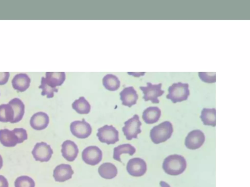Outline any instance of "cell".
Returning <instances> with one entry per match:
<instances>
[{
    "instance_id": "1",
    "label": "cell",
    "mask_w": 250,
    "mask_h": 187,
    "mask_svg": "<svg viewBox=\"0 0 250 187\" xmlns=\"http://www.w3.org/2000/svg\"><path fill=\"white\" fill-rule=\"evenodd\" d=\"M186 168V159L179 154H175L168 156L163 163V170L170 175H179L184 172Z\"/></svg>"
},
{
    "instance_id": "2",
    "label": "cell",
    "mask_w": 250,
    "mask_h": 187,
    "mask_svg": "<svg viewBox=\"0 0 250 187\" xmlns=\"http://www.w3.org/2000/svg\"><path fill=\"white\" fill-rule=\"evenodd\" d=\"M173 131L171 123L165 121L152 128L150 131V137L154 144H158L169 139Z\"/></svg>"
},
{
    "instance_id": "3",
    "label": "cell",
    "mask_w": 250,
    "mask_h": 187,
    "mask_svg": "<svg viewBox=\"0 0 250 187\" xmlns=\"http://www.w3.org/2000/svg\"><path fill=\"white\" fill-rule=\"evenodd\" d=\"M188 88L189 85L187 83H174L168 87L166 97L173 103L187 100L190 94Z\"/></svg>"
},
{
    "instance_id": "4",
    "label": "cell",
    "mask_w": 250,
    "mask_h": 187,
    "mask_svg": "<svg viewBox=\"0 0 250 187\" xmlns=\"http://www.w3.org/2000/svg\"><path fill=\"white\" fill-rule=\"evenodd\" d=\"M162 84H153L151 82L146 83V86H140V89L143 92V98L145 101H150L153 104L160 102L158 97L162 96L165 91L162 90Z\"/></svg>"
},
{
    "instance_id": "5",
    "label": "cell",
    "mask_w": 250,
    "mask_h": 187,
    "mask_svg": "<svg viewBox=\"0 0 250 187\" xmlns=\"http://www.w3.org/2000/svg\"><path fill=\"white\" fill-rule=\"evenodd\" d=\"M125 126L122 131L127 140L133 138H137L138 134L142 132L141 126L142 123L140 121L138 114H134L131 118L124 122Z\"/></svg>"
},
{
    "instance_id": "6",
    "label": "cell",
    "mask_w": 250,
    "mask_h": 187,
    "mask_svg": "<svg viewBox=\"0 0 250 187\" xmlns=\"http://www.w3.org/2000/svg\"><path fill=\"white\" fill-rule=\"evenodd\" d=\"M99 140L107 145L114 144L119 140V131L112 125H105L98 129Z\"/></svg>"
},
{
    "instance_id": "7",
    "label": "cell",
    "mask_w": 250,
    "mask_h": 187,
    "mask_svg": "<svg viewBox=\"0 0 250 187\" xmlns=\"http://www.w3.org/2000/svg\"><path fill=\"white\" fill-rule=\"evenodd\" d=\"M31 153L37 161L48 162L51 159L53 151L50 146L44 142L37 143Z\"/></svg>"
},
{
    "instance_id": "8",
    "label": "cell",
    "mask_w": 250,
    "mask_h": 187,
    "mask_svg": "<svg viewBox=\"0 0 250 187\" xmlns=\"http://www.w3.org/2000/svg\"><path fill=\"white\" fill-rule=\"evenodd\" d=\"M82 158L86 164L95 166L102 160L103 152L101 149L96 146H90L85 148L82 151Z\"/></svg>"
},
{
    "instance_id": "9",
    "label": "cell",
    "mask_w": 250,
    "mask_h": 187,
    "mask_svg": "<svg viewBox=\"0 0 250 187\" xmlns=\"http://www.w3.org/2000/svg\"><path fill=\"white\" fill-rule=\"evenodd\" d=\"M70 130L74 136L80 139L87 138L92 131L90 125L83 118L82 121L77 120L71 122Z\"/></svg>"
},
{
    "instance_id": "10",
    "label": "cell",
    "mask_w": 250,
    "mask_h": 187,
    "mask_svg": "<svg viewBox=\"0 0 250 187\" xmlns=\"http://www.w3.org/2000/svg\"><path fill=\"white\" fill-rule=\"evenodd\" d=\"M126 169L131 176L140 177L144 175L146 171V163L141 158H133L128 161Z\"/></svg>"
},
{
    "instance_id": "11",
    "label": "cell",
    "mask_w": 250,
    "mask_h": 187,
    "mask_svg": "<svg viewBox=\"0 0 250 187\" xmlns=\"http://www.w3.org/2000/svg\"><path fill=\"white\" fill-rule=\"evenodd\" d=\"M205 141V136L200 130H195L190 131L185 139V144L190 150H196L200 148Z\"/></svg>"
},
{
    "instance_id": "12",
    "label": "cell",
    "mask_w": 250,
    "mask_h": 187,
    "mask_svg": "<svg viewBox=\"0 0 250 187\" xmlns=\"http://www.w3.org/2000/svg\"><path fill=\"white\" fill-rule=\"evenodd\" d=\"M0 142L4 147H13L21 142L16 128L10 131L7 129L0 130Z\"/></svg>"
},
{
    "instance_id": "13",
    "label": "cell",
    "mask_w": 250,
    "mask_h": 187,
    "mask_svg": "<svg viewBox=\"0 0 250 187\" xmlns=\"http://www.w3.org/2000/svg\"><path fill=\"white\" fill-rule=\"evenodd\" d=\"M73 173L74 171L70 165L61 164L54 168L53 176L55 181L63 182L71 179Z\"/></svg>"
},
{
    "instance_id": "14",
    "label": "cell",
    "mask_w": 250,
    "mask_h": 187,
    "mask_svg": "<svg viewBox=\"0 0 250 187\" xmlns=\"http://www.w3.org/2000/svg\"><path fill=\"white\" fill-rule=\"evenodd\" d=\"M61 152L63 157L69 162L75 160L79 153V149L76 143L70 140L64 141L62 144Z\"/></svg>"
},
{
    "instance_id": "15",
    "label": "cell",
    "mask_w": 250,
    "mask_h": 187,
    "mask_svg": "<svg viewBox=\"0 0 250 187\" xmlns=\"http://www.w3.org/2000/svg\"><path fill=\"white\" fill-rule=\"evenodd\" d=\"M120 99L122 104L129 108L137 103L138 95L133 86L125 88L120 93Z\"/></svg>"
},
{
    "instance_id": "16",
    "label": "cell",
    "mask_w": 250,
    "mask_h": 187,
    "mask_svg": "<svg viewBox=\"0 0 250 187\" xmlns=\"http://www.w3.org/2000/svg\"><path fill=\"white\" fill-rule=\"evenodd\" d=\"M49 122V116L47 113L39 112L34 113L30 120V126L34 130L41 131L45 129Z\"/></svg>"
},
{
    "instance_id": "17",
    "label": "cell",
    "mask_w": 250,
    "mask_h": 187,
    "mask_svg": "<svg viewBox=\"0 0 250 187\" xmlns=\"http://www.w3.org/2000/svg\"><path fill=\"white\" fill-rule=\"evenodd\" d=\"M30 82L29 76L24 73L16 75L11 81L13 88L20 92L25 91L29 88Z\"/></svg>"
},
{
    "instance_id": "18",
    "label": "cell",
    "mask_w": 250,
    "mask_h": 187,
    "mask_svg": "<svg viewBox=\"0 0 250 187\" xmlns=\"http://www.w3.org/2000/svg\"><path fill=\"white\" fill-rule=\"evenodd\" d=\"M65 78V73L63 72H47L45 73V77H44V79L45 82L49 86L54 88H56V87L61 86L64 82Z\"/></svg>"
},
{
    "instance_id": "19",
    "label": "cell",
    "mask_w": 250,
    "mask_h": 187,
    "mask_svg": "<svg viewBox=\"0 0 250 187\" xmlns=\"http://www.w3.org/2000/svg\"><path fill=\"white\" fill-rule=\"evenodd\" d=\"M161 115V111L159 108L156 106H151L146 109L142 114V118L144 122L147 124L156 123Z\"/></svg>"
},
{
    "instance_id": "20",
    "label": "cell",
    "mask_w": 250,
    "mask_h": 187,
    "mask_svg": "<svg viewBox=\"0 0 250 187\" xmlns=\"http://www.w3.org/2000/svg\"><path fill=\"white\" fill-rule=\"evenodd\" d=\"M8 104L12 106L14 112V117L11 123L19 122L22 119L24 113V104L21 99L17 97L12 99Z\"/></svg>"
},
{
    "instance_id": "21",
    "label": "cell",
    "mask_w": 250,
    "mask_h": 187,
    "mask_svg": "<svg viewBox=\"0 0 250 187\" xmlns=\"http://www.w3.org/2000/svg\"><path fill=\"white\" fill-rule=\"evenodd\" d=\"M98 172L102 178L105 179H111L116 176L118 170L114 164L110 162H105L99 166Z\"/></svg>"
},
{
    "instance_id": "22",
    "label": "cell",
    "mask_w": 250,
    "mask_h": 187,
    "mask_svg": "<svg viewBox=\"0 0 250 187\" xmlns=\"http://www.w3.org/2000/svg\"><path fill=\"white\" fill-rule=\"evenodd\" d=\"M203 124L207 126L215 127L216 109L215 108H203L200 116Z\"/></svg>"
},
{
    "instance_id": "23",
    "label": "cell",
    "mask_w": 250,
    "mask_h": 187,
    "mask_svg": "<svg viewBox=\"0 0 250 187\" xmlns=\"http://www.w3.org/2000/svg\"><path fill=\"white\" fill-rule=\"evenodd\" d=\"M135 152L136 149L131 144H121L114 148L113 158L114 160L122 162L120 157L123 153H127L132 156Z\"/></svg>"
},
{
    "instance_id": "24",
    "label": "cell",
    "mask_w": 250,
    "mask_h": 187,
    "mask_svg": "<svg viewBox=\"0 0 250 187\" xmlns=\"http://www.w3.org/2000/svg\"><path fill=\"white\" fill-rule=\"evenodd\" d=\"M102 82L104 88L110 91H115L120 86V81L118 77L112 74L105 75L103 78Z\"/></svg>"
},
{
    "instance_id": "25",
    "label": "cell",
    "mask_w": 250,
    "mask_h": 187,
    "mask_svg": "<svg viewBox=\"0 0 250 187\" xmlns=\"http://www.w3.org/2000/svg\"><path fill=\"white\" fill-rule=\"evenodd\" d=\"M72 107L77 113L81 114H88L91 109V106L83 96L80 97L72 104Z\"/></svg>"
},
{
    "instance_id": "26",
    "label": "cell",
    "mask_w": 250,
    "mask_h": 187,
    "mask_svg": "<svg viewBox=\"0 0 250 187\" xmlns=\"http://www.w3.org/2000/svg\"><path fill=\"white\" fill-rule=\"evenodd\" d=\"M14 112L9 104L0 105V122H11L14 119Z\"/></svg>"
},
{
    "instance_id": "27",
    "label": "cell",
    "mask_w": 250,
    "mask_h": 187,
    "mask_svg": "<svg viewBox=\"0 0 250 187\" xmlns=\"http://www.w3.org/2000/svg\"><path fill=\"white\" fill-rule=\"evenodd\" d=\"M14 186L15 187H35V183L32 178L22 175L16 178Z\"/></svg>"
},
{
    "instance_id": "28",
    "label": "cell",
    "mask_w": 250,
    "mask_h": 187,
    "mask_svg": "<svg viewBox=\"0 0 250 187\" xmlns=\"http://www.w3.org/2000/svg\"><path fill=\"white\" fill-rule=\"evenodd\" d=\"M39 88L42 90L41 95L42 96L46 95L48 98L53 97L54 93L58 92V88H52L45 82L43 76L42 77L41 85Z\"/></svg>"
},
{
    "instance_id": "29",
    "label": "cell",
    "mask_w": 250,
    "mask_h": 187,
    "mask_svg": "<svg viewBox=\"0 0 250 187\" xmlns=\"http://www.w3.org/2000/svg\"><path fill=\"white\" fill-rule=\"evenodd\" d=\"M215 72H199L198 75L200 79L206 83H212L216 81Z\"/></svg>"
},
{
    "instance_id": "30",
    "label": "cell",
    "mask_w": 250,
    "mask_h": 187,
    "mask_svg": "<svg viewBox=\"0 0 250 187\" xmlns=\"http://www.w3.org/2000/svg\"><path fill=\"white\" fill-rule=\"evenodd\" d=\"M9 76V72H0V85L5 84L8 81Z\"/></svg>"
},
{
    "instance_id": "31",
    "label": "cell",
    "mask_w": 250,
    "mask_h": 187,
    "mask_svg": "<svg viewBox=\"0 0 250 187\" xmlns=\"http://www.w3.org/2000/svg\"><path fill=\"white\" fill-rule=\"evenodd\" d=\"M0 187H9L7 179L1 175H0Z\"/></svg>"
},
{
    "instance_id": "32",
    "label": "cell",
    "mask_w": 250,
    "mask_h": 187,
    "mask_svg": "<svg viewBox=\"0 0 250 187\" xmlns=\"http://www.w3.org/2000/svg\"><path fill=\"white\" fill-rule=\"evenodd\" d=\"M160 185L161 187H170L169 184L163 181L160 182Z\"/></svg>"
},
{
    "instance_id": "33",
    "label": "cell",
    "mask_w": 250,
    "mask_h": 187,
    "mask_svg": "<svg viewBox=\"0 0 250 187\" xmlns=\"http://www.w3.org/2000/svg\"><path fill=\"white\" fill-rule=\"evenodd\" d=\"M3 166V159L2 158L0 154V169Z\"/></svg>"
}]
</instances>
